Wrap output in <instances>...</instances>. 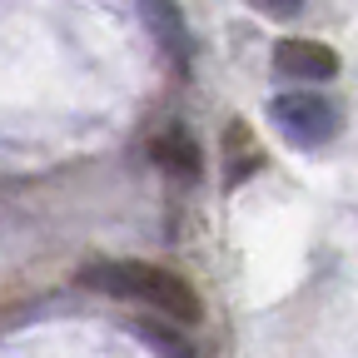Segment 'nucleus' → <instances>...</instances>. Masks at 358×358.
Instances as JSON below:
<instances>
[{
    "label": "nucleus",
    "mask_w": 358,
    "mask_h": 358,
    "mask_svg": "<svg viewBox=\"0 0 358 358\" xmlns=\"http://www.w3.org/2000/svg\"><path fill=\"white\" fill-rule=\"evenodd\" d=\"M150 155H155L159 169H169V174H179V179H199V145L189 140L185 129H164V134H155Z\"/></svg>",
    "instance_id": "6"
},
{
    "label": "nucleus",
    "mask_w": 358,
    "mask_h": 358,
    "mask_svg": "<svg viewBox=\"0 0 358 358\" xmlns=\"http://www.w3.org/2000/svg\"><path fill=\"white\" fill-rule=\"evenodd\" d=\"M140 334H145L150 343H159V348H164L169 358H199V353H194V348H189L185 338H179V334H169L164 324H140Z\"/></svg>",
    "instance_id": "7"
},
{
    "label": "nucleus",
    "mask_w": 358,
    "mask_h": 358,
    "mask_svg": "<svg viewBox=\"0 0 358 358\" xmlns=\"http://www.w3.org/2000/svg\"><path fill=\"white\" fill-rule=\"evenodd\" d=\"M274 70H279L284 80H299V85H324V80L338 75V55L329 50L324 40H299V35H289V40L274 45Z\"/></svg>",
    "instance_id": "3"
},
{
    "label": "nucleus",
    "mask_w": 358,
    "mask_h": 358,
    "mask_svg": "<svg viewBox=\"0 0 358 358\" xmlns=\"http://www.w3.org/2000/svg\"><path fill=\"white\" fill-rule=\"evenodd\" d=\"M249 6H254L259 15H268V20H294L308 0H249Z\"/></svg>",
    "instance_id": "8"
},
{
    "label": "nucleus",
    "mask_w": 358,
    "mask_h": 358,
    "mask_svg": "<svg viewBox=\"0 0 358 358\" xmlns=\"http://www.w3.org/2000/svg\"><path fill=\"white\" fill-rule=\"evenodd\" d=\"M268 120H274V129L299 150H324L343 129L338 105L324 100L319 90H284V95H274L268 100Z\"/></svg>",
    "instance_id": "2"
},
{
    "label": "nucleus",
    "mask_w": 358,
    "mask_h": 358,
    "mask_svg": "<svg viewBox=\"0 0 358 358\" xmlns=\"http://www.w3.org/2000/svg\"><path fill=\"white\" fill-rule=\"evenodd\" d=\"M85 284L90 289H105V294H120L129 303H145L155 313L174 324H199L204 319V303L199 294L174 274L164 264H145V259H120V264H90L85 268Z\"/></svg>",
    "instance_id": "1"
},
{
    "label": "nucleus",
    "mask_w": 358,
    "mask_h": 358,
    "mask_svg": "<svg viewBox=\"0 0 358 358\" xmlns=\"http://www.w3.org/2000/svg\"><path fill=\"white\" fill-rule=\"evenodd\" d=\"M140 15L155 35V45L174 60V70H189V55H194V35H189V20H185V6L179 0H140Z\"/></svg>",
    "instance_id": "4"
},
{
    "label": "nucleus",
    "mask_w": 358,
    "mask_h": 358,
    "mask_svg": "<svg viewBox=\"0 0 358 358\" xmlns=\"http://www.w3.org/2000/svg\"><path fill=\"white\" fill-rule=\"evenodd\" d=\"M264 169V145L254 140V129L244 120H234L229 129H224V185L239 189L249 174Z\"/></svg>",
    "instance_id": "5"
}]
</instances>
